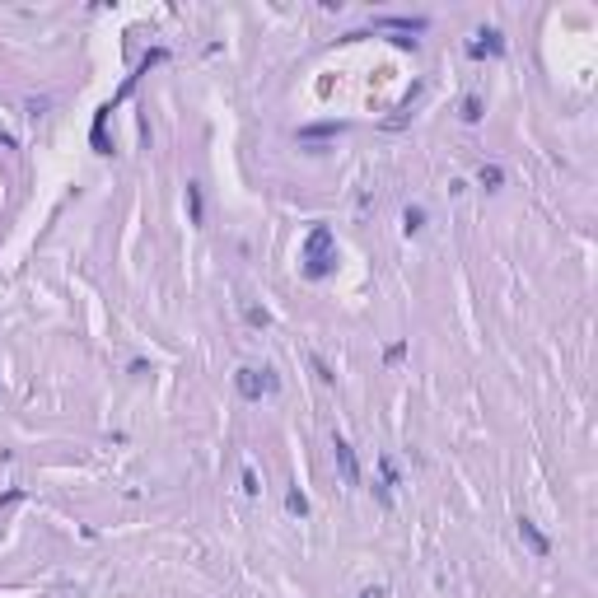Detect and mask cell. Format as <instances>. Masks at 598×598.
<instances>
[{"label":"cell","mask_w":598,"mask_h":598,"mask_svg":"<svg viewBox=\"0 0 598 598\" xmlns=\"http://www.w3.org/2000/svg\"><path fill=\"white\" fill-rule=\"evenodd\" d=\"M500 52H505V33H500V28H477V33H472V42H468L472 61H482V56H500Z\"/></svg>","instance_id":"3957f363"},{"label":"cell","mask_w":598,"mask_h":598,"mask_svg":"<svg viewBox=\"0 0 598 598\" xmlns=\"http://www.w3.org/2000/svg\"><path fill=\"white\" fill-rule=\"evenodd\" d=\"M187 220H192V225H206V197H201V182H187Z\"/></svg>","instance_id":"8992f818"},{"label":"cell","mask_w":598,"mask_h":598,"mask_svg":"<svg viewBox=\"0 0 598 598\" xmlns=\"http://www.w3.org/2000/svg\"><path fill=\"white\" fill-rule=\"evenodd\" d=\"M262 486H258V472L253 468H243V495H258Z\"/></svg>","instance_id":"7c38bea8"},{"label":"cell","mask_w":598,"mask_h":598,"mask_svg":"<svg viewBox=\"0 0 598 598\" xmlns=\"http://www.w3.org/2000/svg\"><path fill=\"white\" fill-rule=\"evenodd\" d=\"M477 182H482L486 192H500V187H505V169H500V164H482V169H477Z\"/></svg>","instance_id":"52a82bcc"},{"label":"cell","mask_w":598,"mask_h":598,"mask_svg":"<svg viewBox=\"0 0 598 598\" xmlns=\"http://www.w3.org/2000/svg\"><path fill=\"white\" fill-rule=\"evenodd\" d=\"M332 453H337L341 482H346V486H360V463H356V449H351L346 440H332Z\"/></svg>","instance_id":"277c9868"},{"label":"cell","mask_w":598,"mask_h":598,"mask_svg":"<svg viewBox=\"0 0 598 598\" xmlns=\"http://www.w3.org/2000/svg\"><path fill=\"white\" fill-rule=\"evenodd\" d=\"M425 229V206H407L402 210V234L412 238V234H421Z\"/></svg>","instance_id":"ba28073f"},{"label":"cell","mask_w":598,"mask_h":598,"mask_svg":"<svg viewBox=\"0 0 598 598\" xmlns=\"http://www.w3.org/2000/svg\"><path fill=\"white\" fill-rule=\"evenodd\" d=\"M402 356H407V346H402V341H393L388 351H384V360H388V364H397V360H402Z\"/></svg>","instance_id":"4fadbf2b"},{"label":"cell","mask_w":598,"mask_h":598,"mask_svg":"<svg viewBox=\"0 0 598 598\" xmlns=\"http://www.w3.org/2000/svg\"><path fill=\"white\" fill-rule=\"evenodd\" d=\"M313 374H318V379H323V384H332V379H337V374H332V369H327V360H323V356H313Z\"/></svg>","instance_id":"8fae6325"},{"label":"cell","mask_w":598,"mask_h":598,"mask_svg":"<svg viewBox=\"0 0 598 598\" xmlns=\"http://www.w3.org/2000/svg\"><path fill=\"white\" fill-rule=\"evenodd\" d=\"M482 112H486V108H482V99H477V94H468V99H463V112H458V117L477 127V122H482Z\"/></svg>","instance_id":"30bf717a"},{"label":"cell","mask_w":598,"mask_h":598,"mask_svg":"<svg viewBox=\"0 0 598 598\" xmlns=\"http://www.w3.org/2000/svg\"><path fill=\"white\" fill-rule=\"evenodd\" d=\"M360 598H388V589H384V584H374V589H360Z\"/></svg>","instance_id":"9a60e30c"},{"label":"cell","mask_w":598,"mask_h":598,"mask_svg":"<svg viewBox=\"0 0 598 598\" xmlns=\"http://www.w3.org/2000/svg\"><path fill=\"white\" fill-rule=\"evenodd\" d=\"M332 229L327 225H313L309 238H304V276L309 281H323L327 271H332Z\"/></svg>","instance_id":"6da1fadb"},{"label":"cell","mask_w":598,"mask_h":598,"mask_svg":"<svg viewBox=\"0 0 598 598\" xmlns=\"http://www.w3.org/2000/svg\"><path fill=\"white\" fill-rule=\"evenodd\" d=\"M248 323H253V327H266L271 318H266V309H248Z\"/></svg>","instance_id":"5bb4252c"},{"label":"cell","mask_w":598,"mask_h":598,"mask_svg":"<svg viewBox=\"0 0 598 598\" xmlns=\"http://www.w3.org/2000/svg\"><path fill=\"white\" fill-rule=\"evenodd\" d=\"M286 510H290V514H299V519H304V514H309V495L299 491V486H290V491H286Z\"/></svg>","instance_id":"9c48e42d"},{"label":"cell","mask_w":598,"mask_h":598,"mask_svg":"<svg viewBox=\"0 0 598 598\" xmlns=\"http://www.w3.org/2000/svg\"><path fill=\"white\" fill-rule=\"evenodd\" d=\"M234 388L243 402H262V397H271V393L281 388V379H276V369H258V364H243L234 374Z\"/></svg>","instance_id":"7a4b0ae2"},{"label":"cell","mask_w":598,"mask_h":598,"mask_svg":"<svg viewBox=\"0 0 598 598\" xmlns=\"http://www.w3.org/2000/svg\"><path fill=\"white\" fill-rule=\"evenodd\" d=\"M519 538L528 543V551H533V556H551V543H547V533L533 519H519Z\"/></svg>","instance_id":"5b68a950"}]
</instances>
